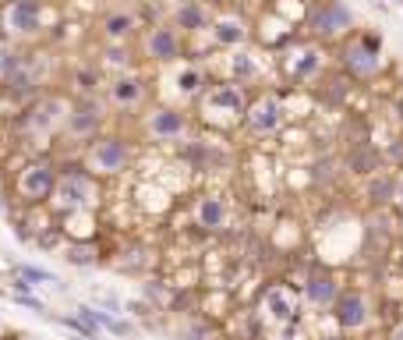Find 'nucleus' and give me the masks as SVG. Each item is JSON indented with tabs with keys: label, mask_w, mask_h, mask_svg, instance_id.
I'll return each mask as SVG.
<instances>
[{
	"label": "nucleus",
	"mask_w": 403,
	"mask_h": 340,
	"mask_svg": "<svg viewBox=\"0 0 403 340\" xmlns=\"http://www.w3.org/2000/svg\"><path fill=\"white\" fill-rule=\"evenodd\" d=\"M308 25H312L319 36H336V32H343V29L354 25V15H350V8L340 4V0H322V4L312 8Z\"/></svg>",
	"instance_id": "nucleus-1"
},
{
	"label": "nucleus",
	"mask_w": 403,
	"mask_h": 340,
	"mask_svg": "<svg viewBox=\"0 0 403 340\" xmlns=\"http://www.w3.org/2000/svg\"><path fill=\"white\" fill-rule=\"evenodd\" d=\"M343 64H347L350 74H357V78H371V74L382 67V57H378V50H371L364 39H354V43L343 46Z\"/></svg>",
	"instance_id": "nucleus-2"
},
{
	"label": "nucleus",
	"mask_w": 403,
	"mask_h": 340,
	"mask_svg": "<svg viewBox=\"0 0 403 340\" xmlns=\"http://www.w3.org/2000/svg\"><path fill=\"white\" fill-rule=\"evenodd\" d=\"M279 124H283V107H279L276 96H262V100L248 110V128L258 131V135H272Z\"/></svg>",
	"instance_id": "nucleus-3"
},
{
	"label": "nucleus",
	"mask_w": 403,
	"mask_h": 340,
	"mask_svg": "<svg viewBox=\"0 0 403 340\" xmlns=\"http://www.w3.org/2000/svg\"><path fill=\"white\" fill-rule=\"evenodd\" d=\"M333 308H336V322H340L343 329H361V326L368 322V301H364V294H357V291H343Z\"/></svg>",
	"instance_id": "nucleus-4"
},
{
	"label": "nucleus",
	"mask_w": 403,
	"mask_h": 340,
	"mask_svg": "<svg viewBox=\"0 0 403 340\" xmlns=\"http://www.w3.org/2000/svg\"><path fill=\"white\" fill-rule=\"evenodd\" d=\"M36 22H39V4L36 0H15V4L8 8V15H4V25L11 32H32Z\"/></svg>",
	"instance_id": "nucleus-5"
},
{
	"label": "nucleus",
	"mask_w": 403,
	"mask_h": 340,
	"mask_svg": "<svg viewBox=\"0 0 403 340\" xmlns=\"http://www.w3.org/2000/svg\"><path fill=\"white\" fill-rule=\"evenodd\" d=\"M88 195H92V188H88V181H81L78 174H71V178H64V181L57 185V206H60V209H74V206L88 202Z\"/></svg>",
	"instance_id": "nucleus-6"
},
{
	"label": "nucleus",
	"mask_w": 403,
	"mask_h": 340,
	"mask_svg": "<svg viewBox=\"0 0 403 340\" xmlns=\"http://www.w3.org/2000/svg\"><path fill=\"white\" fill-rule=\"evenodd\" d=\"M121 163H124V145L117 138L95 142V149H92V166L95 170H117Z\"/></svg>",
	"instance_id": "nucleus-7"
},
{
	"label": "nucleus",
	"mask_w": 403,
	"mask_h": 340,
	"mask_svg": "<svg viewBox=\"0 0 403 340\" xmlns=\"http://www.w3.org/2000/svg\"><path fill=\"white\" fill-rule=\"evenodd\" d=\"M305 291H308V301H312V305H336V298H340V291H336V284H333L329 273L312 277Z\"/></svg>",
	"instance_id": "nucleus-8"
},
{
	"label": "nucleus",
	"mask_w": 403,
	"mask_h": 340,
	"mask_svg": "<svg viewBox=\"0 0 403 340\" xmlns=\"http://www.w3.org/2000/svg\"><path fill=\"white\" fill-rule=\"evenodd\" d=\"M53 188V174L46 166H32V170H25L22 174V192L25 195H32V199H39V195H46Z\"/></svg>",
	"instance_id": "nucleus-9"
},
{
	"label": "nucleus",
	"mask_w": 403,
	"mask_h": 340,
	"mask_svg": "<svg viewBox=\"0 0 403 340\" xmlns=\"http://www.w3.org/2000/svg\"><path fill=\"white\" fill-rule=\"evenodd\" d=\"M198 223L202 227H209V230H216V227H223V202L220 199H202L198 202Z\"/></svg>",
	"instance_id": "nucleus-10"
},
{
	"label": "nucleus",
	"mask_w": 403,
	"mask_h": 340,
	"mask_svg": "<svg viewBox=\"0 0 403 340\" xmlns=\"http://www.w3.org/2000/svg\"><path fill=\"white\" fill-rule=\"evenodd\" d=\"M149 53L159 57V60H170V57H177V39H173L166 29H156V32L149 36Z\"/></svg>",
	"instance_id": "nucleus-11"
},
{
	"label": "nucleus",
	"mask_w": 403,
	"mask_h": 340,
	"mask_svg": "<svg viewBox=\"0 0 403 340\" xmlns=\"http://www.w3.org/2000/svg\"><path fill=\"white\" fill-rule=\"evenodd\" d=\"M265 308H269V315H272V319H279V322L293 319V305H290L286 291H279V287H272V291L265 294Z\"/></svg>",
	"instance_id": "nucleus-12"
},
{
	"label": "nucleus",
	"mask_w": 403,
	"mask_h": 340,
	"mask_svg": "<svg viewBox=\"0 0 403 340\" xmlns=\"http://www.w3.org/2000/svg\"><path fill=\"white\" fill-rule=\"evenodd\" d=\"M216 39L223 43V46H237V43H244V29H241V22H234V18H223V22H216Z\"/></svg>",
	"instance_id": "nucleus-13"
},
{
	"label": "nucleus",
	"mask_w": 403,
	"mask_h": 340,
	"mask_svg": "<svg viewBox=\"0 0 403 340\" xmlns=\"http://www.w3.org/2000/svg\"><path fill=\"white\" fill-rule=\"evenodd\" d=\"M396 192H399V181H396V178H389V174H382V178H375V181H371V199H375L378 206L392 202V199H396Z\"/></svg>",
	"instance_id": "nucleus-14"
},
{
	"label": "nucleus",
	"mask_w": 403,
	"mask_h": 340,
	"mask_svg": "<svg viewBox=\"0 0 403 340\" xmlns=\"http://www.w3.org/2000/svg\"><path fill=\"white\" fill-rule=\"evenodd\" d=\"M180 128H184L180 114H173V110H159V114H152V131H156V135H177Z\"/></svg>",
	"instance_id": "nucleus-15"
},
{
	"label": "nucleus",
	"mask_w": 403,
	"mask_h": 340,
	"mask_svg": "<svg viewBox=\"0 0 403 340\" xmlns=\"http://www.w3.org/2000/svg\"><path fill=\"white\" fill-rule=\"evenodd\" d=\"M213 107H223V110L237 114L241 110V93L234 89V85H220V89L213 93Z\"/></svg>",
	"instance_id": "nucleus-16"
},
{
	"label": "nucleus",
	"mask_w": 403,
	"mask_h": 340,
	"mask_svg": "<svg viewBox=\"0 0 403 340\" xmlns=\"http://www.w3.org/2000/svg\"><path fill=\"white\" fill-rule=\"evenodd\" d=\"M177 22H180L184 29H198V25H206V11H202L198 4H184V8L177 11Z\"/></svg>",
	"instance_id": "nucleus-17"
},
{
	"label": "nucleus",
	"mask_w": 403,
	"mask_h": 340,
	"mask_svg": "<svg viewBox=\"0 0 403 340\" xmlns=\"http://www.w3.org/2000/svg\"><path fill=\"white\" fill-rule=\"evenodd\" d=\"M319 67V53L315 50H305V53H297V64H293V74L300 78V74H312Z\"/></svg>",
	"instance_id": "nucleus-18"
},
{
	"label": "nucleus",
	"mask_w": 403,
	"mask_h": 340,
	"mask_svg": "<svg viewBox=\"0 0 403 340\" xmlns=\"http://www.w3.org/2000/svg\"><path fill=\"white\" fill-rule=\"evenodd\" d=\"M138 93H142V85H138L135 78H124V81H117V89H114V96H117V100H124V103L138 100Z\"/></svg>",
	"instance_id": "nucleus-19"
},
{
	"label": "nucleus",
	"mask_w": 403,
	"mask_h": 340,
	"mask_svg": "<svg viewBox=\"0 0 403 340\" xmlns=\"http://www.w3.org/2000/svg\"><path fill=\"white\" fill-rule=\"evenodd\" d=\"M57 110H60V103H39V107H36V124L43 128V124L57 121Z\"/></svg>",
	"instance_id": "nucleus-20"
},
{
	"label": "nucleus",
	"mask_w": 403,
	"mask_h": 340,
	"mask_svg": "<svg viewBox=\"0 0 403 340\" xmlns=\"http://www.w3.org/2000/svg\"><path fill=\"white\" fill-rule=\"evenodd\" d=\"M67 259H71L74 266H88V263H92V248H71Z\"/></svg>",
	"instance_id": "nucleus-21"
},
{
	"label": "nucleus",
	"mask_w": 403,
	"mask_h": 340,
	"mask_svg": "<svg viewBox=\"0 0 403 340\" xmlns=\"http://www.w3.org/2000/svg\"><path fill=\"white\" fill-rule=\"evenodd\" d=\"M128 25H131V18H128V15H114V18L107 22V29H110L114 36H121V32H128Z\"/></svg>",
	"instance_id": "nucleus-22"
},
{
	"label": "nucleus",
	"mask_w": 403,
	"mask_h": 340,
	"mask_svg": "<svg viewBox=\"0 0 403 340\" xmlns=\"http://www.w3.org/2000/svg\"><path fill=\"white\" fill-rule=\"evenodd\" d=\"M15 67V53L11 50H4V46H0V74H8Z\"/></svg>",
	"instance_id": "nucleus-23"
},
{
	"label": "nucleus",
	"mask_w": 403,
	"mask_h": 340,
	"mask_svg": "<svg viewBox=\"0 0 403 340\" xmlns=\"http://www.w3.org/2000/svg\"><path fill=\"white\" fill-rule=\"evenodd\" d=\"M180 89H187V93L198 89V74H194V71H184V74H180Z\"/></svg>",
	"instance_id": "nucleus-24"
},
{
	"label": "nucleus",
	"mask_w": 403,
	"mask_h": 340,
	"mask_svg": "<svg viewBox=\"0 0 403 340\" xmlns=\"http://www.w3.org/2000/svg\"><path fill=\"white\" fill-rule=\"evenodd\" d=\"M234 71H237V74H251V60H248V57H237V60H234Z\"/></svg>",
	"instance_id": "nucleus-25"
},
{
	"label": "nucleus",
	"mask_w": 403,
	"mask_h": 340,
	"mask_svg": "<svg viewBox=\"0 0 403 340\" xmlns=\"http://www.w3.org/2000/svg\"><path fill=\"white\" fill-rule=\"evenodd\" d=\"M22 277H25V280H50L43 270H22Z\"/></svg>",
	"instance_id": "nucleus-26"
},
{
	"label": "nucleus",
	"mask_w": 403,
	"mask_h": 340,
	"mask_svg": "<svg viewBox=\"0 0 403 340\" xmlns=\"http://www.w3.org/2000/svg\"><path fill=\"white\" fill-rule=\"evenodd\" d=\"M389 340H403V322H399V326L392 329V336H389Z\"/></svg>",
	"instance_id": "nucleus-27"
},
{
	"label": "nucleus",
	"mask_w": 403,
	"mask_h": 340,
	"mask_svg": "<svg viewBox=\"0 0 403 340\" xmlns=\"http://www.w3.org/2000/svg\"><path fill=\"white\" fill-rule=\"evenodd\" d=\"M0 213H4V195H0Z\"/></svg>",
	"instance_id": "nucleus-28"
},
{
	"label": "nucleus",
	"mask_w": 403,
	"mask_h": 340,
	"mask_svg": "<svg viewBox=\"0 0 403 340\" xmlns=\"http://www.w3.org/2000/svg\"><path fill=\"white\" fill-rule=\"evenodd\" d=\"M74 340H88V336H74Z\"/></svg>",
	"instance_id": "nucleus-29"
},
{
	"label": "nucleus",
	"mask_w": 403,
	"mask_h": 340,
	"mask_svg": "<svg viewBox=\"0 0 403 340\" xmlns=\"http://www.w3.org/2000/svg\"><path fill=\"white\" fill-rule=\"evenodd\" d=\"M396 4H399V8H403V0H396Z\"/></svg>",
	"instance_id": "nucleus-30"
}]
</instances>
